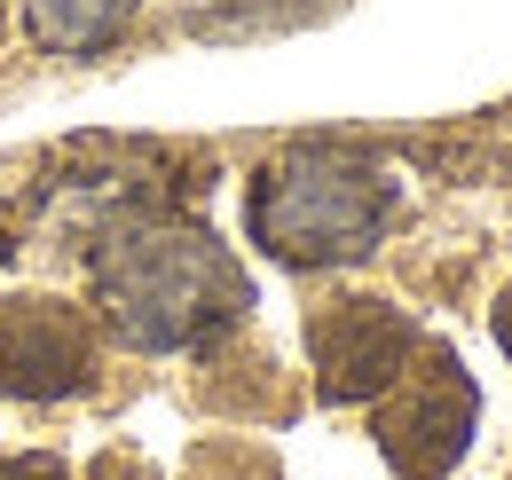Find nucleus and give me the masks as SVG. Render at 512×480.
<instances>
[{"instance_id":"obj_1","label":"nucleus","mask_w":512,"mask_h":480,"mask_svg":"<svg viewBox=\"0 0 512 480\" xmlns=\"http://www.w3.org/2000/svg\"><path fill=\"white\" fill-rule=\"evenodd\" d=\"M87 284H95L103 331L134 355L213 347L253 307V276L237 268V252L174 205L111 213L95 229V252H87Z\"/></svg>"},{"instance_id":"obj_2","label":"nucleus","mask_w":512,"mask_h":480,"mask_svg":"<svg viewBox=\"0 0 512 480\" xmlns=\"http://www.w3.org/2000/svg\"><path fill=\"white\" fill-rule=\"evenodd\" d=\"M402 189L379 158L347 150V142H300L284 158H268L245 189V237L276 260V268H355L371 260L394 221Z\"/></svg>"},{"instance_id":"obj_3","label":"nucleus","mask_w":512,"mask_h":480,"mask_svg":"<svg viewBox=\"0 0 512 480\" xmlns=\"http://www.w3.org/2000/svg\"><path fill=\"white\" fill-rule=\"evenodd\" d=\"M481 425V394L465 378V362L449 347H418V362L379 394V457L394 480H449V465L473 449Z\"/></svg>"},{"instance_id":"obj_4","label":"nucleus","mask_w":512,"mask_h":480,"mask_svg":"<svg viewBox=\"0 0 512 480\" xmlns=\"http://www.w3.org/2000/svg\"><path fill=\"white\" fill-rule=\"evenodd\" d=\"M418 323L379 292H339L308 315V362H316V394L331 410L347 402H379L386 386L418 362Z\"/></svg>"},{"instance_id":"obj_5","label":"nucleus","mask_w":512,"mask_h":480,"mask_svg":"<svg viewBox=\"0 0 512 480\" xmlns=\"http://www.w3.org/2000/svg\"><path fill=\"white\" fill-rule=\"evenodd\" d=\"M95 386V315L56 292L0 300V402H71Z\"/></svg>"},{"instance_id":"obj_6","label":"nucleus","mask_w":512,"mask_h":480,"mask_svg":"<svg viewBox=\"0 0 512 480\" xmlns=\"http://www.w3.org/2000/svg\"><path fill=\"white\" fill-rule=\"evenodd\" d=\"M16 8H24L32 48L48 56H95L142 16V0H16Z\"/></svg>"},{"instance_id":"obj_7","label":"nucleus","mask_w":512,"mask_h":480,"mask_svg":"<svg viewBox=\"0 0 512 480\" xmlns=\"http://www.w3.org/2000/svg\"><path fill=\"white\" fill-rule=\"evenodd\" d=\"M0 480H71L56 457H32V449H16V457H0Z\"/></svg>"},{"instance_id":"obj_8","label":"nucleus","mask_w":512,"mask_h":480,"mask_svg":"<svg viewBox=\"0 0 512 480\" xmlns=\"http://www.w3.org/2000/svg\"><path fill=\"white\" fill-rule=\"evenodd\" d=\"M87 480H158V473H150L142 457H127V449H111V457H103V465H95Z\"/></svg>"},{"instance_id":"obj_9","label":"nucleus","mask_w":512,"mask_h":480,"mask_svg":"<svg viewBox=\"0 0 512 480\" xmlns=\"http://www.w3.org/2000/svg\"><path fill=\"white\" fill-rule=\"evenodd\" d=\"M489 331H497V347L512 355V284L497 292V307H489Z\"/></svg>"}]
</instances>
